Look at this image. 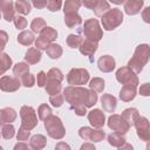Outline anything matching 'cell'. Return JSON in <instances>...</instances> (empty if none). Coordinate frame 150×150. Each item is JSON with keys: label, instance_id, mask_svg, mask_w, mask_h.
<instances>
[{"label": "cell", "instance_id": "obj_39", "mask_svg": "<svg viewBox=\"0 0 150 150\" xmlns=\"http://www.w3.org/2000/svg\"><path fill=\"white\" fill-rule=\"evenodd\" d=\"M20 81H21V84H22L23 87H26V88H32V87L35 84V76H34L33 74L28 73V74H26L25 76H22Z\"/></svg>", "mask_w": 150, "mask_h": 150}, {"label": "cell", "instance_id": "obj_21", "mask_svg": "<svg viewBox=\"0 0 150 150\" xmlns=\"http://www.w3.org/2000/svg\"><path fill=\"white\" fill-rule=\"evenodd\" d=\"M130 125H134L136 120L139 117V112L136 108H127L122 111V115H121Z\"/></svg>", "mask_w": 150, "mask_h": 150}, {"label": "cell", "instance_id": "obj_47", "mask_svg": "<svg viewBox=\"0 0 150 150\" xmlns=\"http://www.w3.org/2000/svg\"><path fill=\"white\" fill-rule=\"evenodd\" d=\"M35 46L38 47V49H47L49 46H50V42L47 41L46 39H43L42 36H39L36 40H35Z\"/></svg>", "mask_w": 150, "mask_h": 150}, {"label": "cell", "instance_id": "obj_58", "mask_svg": "<svg viewBox=\"0 0 150 150\" xmlns=\"http://www.w3.org/2000/svg\"><path fill=\"white\" fill-rule=\"evenodd\" d=\"M145 150H150V142L146 143V148H145Z\"/></svg>", "mask_w": 150, "mask_h": 150}, {"label": "cell", "instance_id": "obj_30", "mask_svg": "<svg viewBox=\"0 0 150 150\" xmlns=\"http://www.w3.org/2000/svg\"><path fill=\"white\" fill-rule=\"evenodd\" d=\"M46 53H47V55L50 59L55 60V59H59L62 55L63 50H62V47L60 45H57V43H50V46L46 49Z\"/></svg>", "mask_w": 150, "mask_h": 150}, {"label": "cell", "instance_id": "obj_42", "mask_svg": "<svg viewBox=\"0 0 150 150\" xmlns=\"http://www.w3.org/2000/svg\"><path fill=\"white\" fill-rule=\"evenodd\" d=\"M11 66H12V59L6 53H2L1 54V74H4L7 69H9Z\"/></svg>", "mask_w": 150, "mask_h": 150}, {"label": "cell", "instance_id": "obj_22", "mask_svg": "<svg viewBox=\"0 0 150 150\" xmlns=\"http://www.w3.org/2000/svg\"><path fill=\"white\" fill-rule=\"evenodd\" d=\"M16 40L22 46H30L34 42V34L33 32H29V30H22L16 36Z\"/></svg>", "mask_w": 150, "mask_h": 150}, {"label": "cell", "instance_id": "obj_27", "mask_svg": "<svg viewBox=\"0 0 150 150\" xmlns=\"http://www.w3.org/2000/svg\"><path fill=\"white\" fill-rule=\"evenodd\" d=\"M15 5V11L22 15H27L30 13V9H32V4L29 1H26V0H18L14 2Z\"/></svg>", "mask_w": 150, "mask_h": 150}, {"label": "cell", "instance_id": "obj_11", "mask_svg": "<svg viewBox=\"0 0 150 150\" xmlns=\"http://www.w3.org/2000/svg\"><path fill=\"white\" fill-rule=\"evenodd\" d=\"M20 87H21V81L16 77H11V76L4 75L0 79V88L2 91L13 93V91H16Z\"/></svg>", "mask_w": 150, "mask_h": 150}, {"label": "cell", "instance_id": "obj_36", "mask_svg": "<svg viewBox=\"0 0 150 150\" xmlns=\"http://www.w3.org/2000/svg\"><path fill=\"white\" fill-rule=\"evenodd\" d=\"M38 115H39V118L42 120V121H46L47 118H49L53 114H52V109L48 104L43 103L41 104L39 108H38Z\"/></svg>", "mask_w": 150, "mask_h": 150}, {"label": "cell", "instance_id": "obj_51", "mask_svg": "<svg viewBox=\"0 0 150 150\" xmlns=\"http://www.w3.org/2000/svg\"><path fill=\"white\" fill-rule=\"evenodd\" d=\"M142 19H143L144 22L150 23V6L145 7V8L142 11Z\"/></svg>", "mask_w": 150, "mask_h": 150}, {"label": "cell", "instance_id": "obj_57", "mask_svg": "<svg viewBox=\"0 0 150 150\" xmlns=\"http://www.w3.org/2000/svg\"><path fill=\"white\" fill-rule=\"evenodd\" d=\"M118 150H134V148H132V145L131 144H129V143H124L122 146H120L118 148Z\"/></svg>", "mask_w": 150, "mask_h": 150}, {"label": "cell", "instance_id": "obj_5", "mask_svg": "<svg viewBox=\"0 0 150 150\" xmlns=\"http://www.w3.org/2000/svg\"><path fill=\"white\" fill-rule=\"evenodd\" d=\"M82 32H83L86 39H89V40H93V41H96V42H98L103 38V30L100 27V23H98L97 19L86 20Z\"/></svg>", "mask_w": 150, "mask_h": 150}, {"label": "cell", "instance_id": "obj_54", "mask_svg": "<svg viewBox=\"0 0 150 150\" xmlns=\"http://www.w3.org/2000/svg\"><path fill=\"white\" fill-rule=\"evenodd\" d=\"M28 148H29V145H27L25 142H18L14 145L13 150H28Z\"/></svg>", "mask_w": 150, "mask_h": 150}, {"label": "cell", "instance_id": "obj_56", "mask_svg": "<svg viewBox=\"0 0 150 150\" xmlns=\"http://www.w3.org/2000/svg\"><path fill=\"white\" fill-rule=\"evenodd\" d=\"M1 39H2V46H1V48L4 49L5 48V45H6V41H7V34H6V32L5 30H1Z\"/></svg>", "mask_w": 150, "mask_h": 150}, {"label": "cell", "instance_id": "obj_7", "mask_svg": "<svg viewBox=\"0 0 150 150\" xmlns=\"http://www.w3.org/2000/svg\"><path fill=\"white\" fill-rule=\"evenodd\" d=\"M20 117H21V127L29 131L32 129H34L38 124L36 112L33 107L22 105L20 109Z\"/></svg>", "mask_w": 150, "mask_h": 150}, {"label": "cell", "instance_id": "obj_4", "mask_svg": "<svg viewBox=\"0 0 150 150\" xmlns=\"http://www.w3.org/2000/svg\"><path fill=\"white\" fill-rule=\"evenodd\" d=\"M102 26L105 30H112L123 22V13L118 8H110L101 19Z\"/></svg>", "mask_w": 150, "mask_h": 150}, {"label": "cell", "instance_id": "obj_59", "mask_svg": "<svg viewBox=\"0 0 150 150\" xmlns=\"http://www.w3.org/2000/svg\"><path fill=\"white\" fill-rule=\"evenodd\" d=\"M28 150H38V149H35L34 146H32V145L29 144V148H28Z\"/></svg>", "mask_w": 150, "mask_h": 150}, {"label": "cell", "instance_id": "obj_2", "mask_svg": "<svg viewBox=\"0 0 150 150\" xmlns=\"http://www.w3.org/2000/svg\"><path fill=\"white\" fill-rule=\"evenodd\" d=\"M63 96L66 101L70 104V107L75 105H88L89 89L83 87H66L63 89Z\"/></svg>", "mask_w": 150, "mask_h": 150}, {"label": "cell", "instance_id": "obj_48", "mask_svg": "<svg viewBox=\"0 0 150 150\" xmlns=\"http://www.w3.org/2000/svg\"><path fill=\"white\" fill-rule=\"evenodd\" d=\"M36 82H38V86L39 87H46L47 84V74L45 71H39L38 73V76H36Z\"/></svg>", "mask_w": 150, "mask_h": 150}, {"label": "cell", "instance_id": "obj_23", "mask_svg": "<svg viewBox=\"0 0 150 150\" xmlns=\"http://www.w3.org/2000/svg\"><path fill=\"white\" fill-rule=\"evenodd\" d=\"M109 9H110L109 2H107L105 0H96V4L93 8L96 16H103Z\"/></svg>", "mask_w": 150, "mask_h": 150}, {"label": "cell", "instance_id": "obj_38", "mask_svg": "<svg viewBox=\"0 0 150 150\" xmlns=\"http://www.w3.org/2000/svg\"><path fill=\"white\" fill-rule=\"evenodd\" d=\"M15 134V129L12 124H1V135L5 139H11Z\"/></svg>", "mask_w": 150, "mask_h": 150}, {"label": "cell", "instance_id": "obj_13", "mask_svg": "<svg viewBox=\"0 0 150 150\" xmlns=\"http://www.w3.org/2000/svg\"><path fill=\"white\" fill-rule=\"evenodd\" d=\"M1 13L2 18L6 21H13L15 18V5L11 0H4L1 2Z\"/></svg>", "mask_w": 150, "mask_h": 150}, {"label": "cell", "instance_id": "obj_9", "mask_svg": "<svg viewBox=\"0 0 150 150\" xmlns=\"http://www.w3.org/2000/svg\"><path fill=\"white\" fill-rule=\"evenodd\" d=\"M108 127L114 131V132H117L120 135H124L129 131L130 129V124L121 116V115H117V114H112L109 118H108Z\"/></svg>", "mask_w": 150, "mask_h": 150}, {"label": "cell", "instance_id": "obj_3", "mask_svg": "<svg viewBox=\"0 0 150 150\" xmlns=\"http://www.w3.org/2000/svg\"><path fill=\"white\" fill-rule=\"evenodd\" d=\"M45 129L48 136L54 139H61L66 135V129L63 127L61 118L55 115H52L49 118L45 121Z\"/></svg>", "mask_w": 150, "mask_h": 150}, {"label": "cell", "instance_id": "obj_8", "mask_svg": "<svg viewBox=\"0 0 150 150\" xmlns=\"http://www.w3.org/2000/svg\"><path fill=\"white\" fill-rule=\"evenodd\" d=\"M116 80L122 83L123 86H135L137 87L138 84V77L135 71H132L128 66L127 67H121L116 71Z\"/></svg>", "mask_w": 150, "mask_h": 150}, {"label": "cell", "instance_id": "obj_17", "mask_svg": "<svg viewBox=\"0 0 150 150\" xmlns=\"http://www.w3.org/2000/svg\"><path fill=\"white\" fill-rule=\"evenodd\" d=\"M97 47H98V43L96 41H93V40H89V39H84L79 49H80L81 54H83L84 56H91L97 50Z\"/></svg>", "mask_w": 150, "mask_h": 150}, {"label": "cell", "instance_id": "obj_6", "mask_svg": "<svg viewBox=\"0 0 150 150\" xmlns=\"http://www.w3.org/2000/svg\"><path fill=\"white\" fill-rule=\"evenodd\" d=\"M89 81V73L84 68H73L67 74V82L71 87H81Z\"/></svg>", "mask_w": 150, "mask_h": 150}, {"label": "cell", "instance_id": "obj_55", "mask_svg": "<svg viewBox=\"0 0 150 150\" xmlns=\"http://www.w3.org/2000/svg\"><path fill=\"white\" fill-rule=\"evenodd\" d=\"M80 150H96V148L94 146V144H91V143H88V142H86V143H83V144L81 145Z\"/></svg>", "mask_w": 150, "mask_h": 150}, {"label": "cell", "instance_id": "obj_16", "mask_svg": "<svg viewBox=\"0 0 150 150\" xmlns=\"http://www.w3.org/2000/svg\"><path fill=\"white\" fill-rule=\"evenodd\" d=\"M143 5V0H127L124 2V12L128 15H136L141 12Z\"/></svg>", "mask_w": 150, "mask_h": 150}, {"label": "cell", "instance_id": "obj_14", "mask_svg": "<svg viewBox=\"0 0 150 150\" xmlns=\"http://www.w3.org/2000/svg\"><path fill=\"white\" fill-rule=\"evenodd\" d=\"M97 66H98V69L103 73H110L115 69V66H116V62H115V59L110 55H103L98 59L97 61Z\"/></svg>", "mask_w": 150, "mask_h": 150}, {"label": "cell", "instance_id": "obj_33", "mask_svg": "<svg viewBox=\"0 0 150 150\" xmlns=\"http://www.w3.org/2000/svg\"><path fill=\"white\" fill-rule=\"evenodd\" d=\"M46 27H47L46 26V21L42 18H35L30 22V29H32L33 33H39L40 34Z\"/></svg>", "mask_w": 150, "mask_h": 150}, {"label": "cell", "instance_id": "obj_40", "mask_svg": "<svg viewBox=\"0 0 150 150\" xmlns=\"http://www.w3.org/2000/svg\"><path fill=\"white\" fill-rule=\"evenodd\" d=\"M63 102H64V96L62 94H56L49 97V103L55 108H60L63 104Z\"/></svg>", "mask_w": 150, "mask_h": 150}, {"label": "cell", "instance_id": "obj_10", "mask_svg": "<svg viewBox=\"0 0 150 150\" xmlns=\"http://www.w3.org/2000/svg\"><path fill=\"white\" fill-rule=\"evenodd\" d=\"M135 128H136V132L137 136L139 137L141 141L144 142H150V122L146 117L144 116H139L136 122H135Z\"/></svg>", "mask_w": 150, "mask_h": 150}, {"label": "cell", "instance_id": "obj_12", "mask_svg": "<svg viewBox=\"0 0 150 150\" xmlns=\"http://www.w3.org/2000/svg\"><path fill=\"white\" fill-rule=\"evenodd\" d=\"M88 121L90 122V124L96 128V129H101L104 123H105V116L103 114L102 110L100 109H93L91 111L88 112Z\"/></svg>", "mask_w": 150, "mask_h": 150}, {"label": "cell", "instance_id": "obj_26", "mask_svg": "<svg viewBox=\"0 0 150 150\" xmlns=\"http://www.w3.org/2000/svg\"><path fill=\"white\" fill-rule=\"evenodd\" d=\"M64 23L67 27L69 28H74L79 25L82 23V18L77 14V13H73V14H66L64 15Z\"/></svg>", "mask_w": 150, "mask_h": 150}, {"label": "cell", "instance_id": "obj_15", "mask_svg": "<svg viewBox=\"0 0 150 150\" xmlns=\"http://www.w3.org/2000/svg\"><path fill=\"white\" fill-rule=\"evenodd\" d=\"M101 104L104 111L107 112H114L117 107V100L111 94H103L101 97Z\"/></svg>", "mask_w": 150, "mask_h": 150}, {"label": "cell", "instance_id": "obj_52", "mask_svg": "<svg viewBox=\"0 0 150 150\" xmlns=\"http://www.w3.org/2000/svg\"><path fill=\"white\" fill-rule=\"evenodd\" d=\"M47 2L48 1H46V0H38V1L35 0V1H33V6L39 8V9H41V8L47 7Z\"/></svg>", "mask_w": 150, "mask_h": 150}, {"label": "cell", "instance_id": "obj_49", "mask_svg": "<svg viewBox=\"0 0 150 150\" xmlns=\"http://www.w3.org/2000/svg\"><path fill=\"white\" fill-rule=\"evenodd\" d=\"M86 105H75V107H70V109L77 115V116H84L87 110H86Z\"/></svg>", "mask_w": 150, "mask_h": 150}, {"label": "cell", "instance_id": "obj_44", "mask_svg": "<svg viewBox=\"0 0 150 150\" xmlns=\"http://www.w3.org/2000/svg\"><path fill=\"white\" fill-rule=\"evenodd\" d=\"M29 136H30V131H29V130H27V129H25V128H22V127L19 128V131H18V134H16L18 141H20V142L27 141Z\"/></svg>", "mask_w": 150, "mask_h": 150}, {"label": "cell", "instance_id": "obj_32", "mask_svg": "<svg viewBox=\"0 0 150 150\" xmlns=\"http://www.w3.org/2000/svg\"><path fill=\"white\" fill-rule=\"evenodd\" d=\"M105 87V83H104V80L101 79V77H94L90 82H89V88L90 90L95 91V93H102L103 89Z\"/></svg>", "mask_w": 150, "mask_h": 150}, {"label": "cell", "instance_id": "obj_25", "mask_svg": "<svg viewBox=\"0 0 150 150\" xmlns=\"http://www.w3.org/2000/svg\"><path fill=\"white\" fill-rule=\"evenodd\" d=\"M82 2L79 1V0H67L64 2V6H63V12H64V15L66 14H73V13H77V11L80 9Z\"/></svg>", "mask_w": 150, "mask_h": 150}, {"label": "cell", "instance_id": "obj_43", "mask_svg": "<svg viewBox=\"0 0 150 150\" xmlns=\"http://www.w3.org/2000/svg\"><path fill=\"white\" fill-rule=\"evenodd\" d=\"M13 22H14L15 28H18V29H25L27 27V20L21 15H15Z\"/></svg>", "mask_w": 150, "mask_h": 150}, {"label": "cell", "instance_id": "obj_18", "mask_svg": "<svg viewBox=\"0 0 150 150\" xmlns=\"http://www.w3.org/2000/svg\"><path fill=\"white\" fill-rule=\"evenodd\" d=\"M16 118V111L13 108H4L0 110V122L1 124H11Z\"/></svg>", "mask_w": 150, "mask_h": 150}, {"label": "cell", "instance_id": "obj_50", "mask_svg": "<svg viewBox=\"0 0 150 150\" xmlns=\"http://www.w3.org/2000/svg\"><path fill=\"white\" fill-rule=\"evenodd\" d=\"M138 93L142 96H150V83H143L139 87Z\"/></svg>", "mask_w": 150, "mask_h": 150}, {"label": "cell", "instance_id": "obj_28", "mask_svg": "<svg viewBox=\"0 0 150 150\" xmlns=\"http://www.w3.org/2000/svg\"><path fill=\"white\" fill-rule=\"evenodd\" d=\"M45 89H46V93L49 94L50 96L60 94V91H61V82L53 81V80H47V84H46Z\"/></svg>", "mask_w": 150, "mask_h": 150}, {"label": "cell", "instance_id": "obj_37", "mask_svg": "<svg viewBox=\"0 0 150 150\" xmlns=\"http://www.w3.org/2000/svg\"><path fill=\"white\" fill-rule=\"evenodd\" d=\"M63 74L59 68H52L47 73V80H53V81H59L61 82L63 80Z\"/></svg>", "mask_w": 150, "mask_h": 150}, {"label": "cell", "instance_id": "obj_34", "mask_svg": "<svg viewBox=\"0 0 150 150\" xmlns=\"http://www.w3.org/2000/svg\"><path fill=\"white\" fill-rule=\"evenodd\" d=\"M40 36H42L43 39H46L47 41H49L50 43L54 41V40H56V38H57V32L53 28V27H46L41 33H40Z\"/></svg>", "mask_w": 150, "mask_h": 150}, {"label": "cell", "instance_id": "obj_41", "mask_svg": "<svg viewBox=\"0 0 150 150\" xmlns=\"http://www.w3.org/2000/svg\"><path fill=\"white\" fill-rule=\"evenodd\" d=\"M105 137V134L103 130L101 129H93L91 134H90V138L89 141H93V142H101L103 141V138Z\"/></svg>", "mask_w": 150, "mask_h": 150}, {"label": "cell", "instance_id": "obj_20", "mask_svg": "<svg viewBox=\"0 0 150 150\" xmlns=\"http://www.w3.org/2000/svg\"><path fill=\"white\" fill-rule=\"evenodd\" d=\"M25 60L29 64H35L41 60V52L38 48H28L25 54Z\"/></svg>", "mask_w": 150, "mask_h": 150}, {"label": "cell", "instance_id": "obj_35", "mask_svg": "<svg viewBox=\"0 0 150 150\" xmlns=\"http://www.w3.org/2000/svg\"><path fill=\"white\" fill-rule=\"evenodd\" d=\"M82 41H83V39L80 35H76V34H69L67 36V40H66L67 45L70 48H80Z\"/></svg>", "mask_w": 150, "mask_h": 150}, {"label": "cell", "instance_id": "obj_24", "mask_svg": "<svg viewBox=\"0 0 150 150\" xmlns=\"http://www.w3.org/2000/svg\"><path fill=\"white\" fill-rule=\"evenodd\" d=\"M29 73V66L28 63H25V62H18L14 67H13V74H14V77L21 80L22 76H25L26 74Z\"/></svg>", "mask_w": 150, "mask_h": 150}, {"label": "cell", "instance_id": "obj_31", "mask_svg": "<svg viewBox=\"0 0 150 150\" xmlns=\"http://www.w3.org/2000/svg\"><path fill=\"white\" fill-rule=\"evenodd\" d=\"M108 142H109L110 145L116 146V148H120V146H122L125 143V138L122 135L117 134V132H111L108 136Z\"/></svg>", "mask_w": 150, "mask_h": 150}, {"label": "cell", "instance_id": "obj_46", "mask_svg": "<svg viewBox=\"0 0 150 150\" xmlns=\"http://www.w3.org/2000/svg\"><path fill=\"white\" fill-rule=\"evenodd\" d=\"M91 131H93L91 128H89V127H82V128L79 129V136L82 139H84V141H89Z\"/></svg>", "mask_w": 150, "mask_h": 150}, {"label": "cell", "instance_id": "obj_53", "mask_svg": "<svg viewBox=\"0 0 150 150\" xmlns=\"http://www.w3.org/2000/svg\"><path fill=\"white\" fill-rule=\"evenodd\" d=\"M55 150H70V146L66 142H59L55 145Z\"/></svg>", "mask_w": 150, "mask_h": 150}, {"label": "cell", "instance_id": "obj_45", "mask_svg": "<svg viewBox=\"0 0 150 150\" xmlns=\"http://www.w3.org/2000/svg\"><path fill=\"white\" fill-rule=\"evenodd\" d=\"M62 6V1L61 0H49L47 2V8L50 12H57Z\"/></svg>", "mask_w": 150, "mask_h": 150}, {"label": "cell", "instance_id": "obj_29", "mask_svg": "<svg viewBox=\"0 0 150 150\" xmlns=\"http://www.w3.org/2000/svg\"><path fill=\"white\" fill-rule=\"evenodd\" d=\"M29 144H30L32 146H34L35 149H38V150H41V149H43V148L46 146V144H47V138H46L43 135L36 134V135L32 136Z\"/></svg>", "mask_w": 150, "mask_h": 150}, {"label": "cell", "instance_id": "obj_19", "mask_svg": "<svg viewBox=\"0 0 150 150\" xmlns=\"http://www.w3.org/2000/svg\"><path fill=\"white\" fill-rule=\"evenodd\" d=\"M137 87L135 86H123L122 89L120 90V98L123 101V102H130L135 98L136 96V90Z\"/></svg>", "mask_w": 150, "mask_h": 150}, {"label": "cell", "instance_id": "obj_1", "mask_svg": "<svg viewBox=\"0 0 150 150\" xmlns=\"http://www.w3.org/2000/svg\"><path fill=\"white\" fill-rule=\"evenodd\" d=\"M149 59H150V46L146 43H141L136 47L132 57L128 62V67L136 74L141 73L144 66L148 63Z\"/></svg>", "mask_w": 150, "mask_h": 150}]
</instances>
